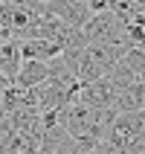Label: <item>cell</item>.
<instances>
[{
	"instance_id": "1",
	"label": "cell",
	"mask_w": 145,
	"mask_h": 154,
	"mask_svg": "<svg viewBox=\"0 0 145 154\" xmlns=\"http://www.w3.org/2000/svg\"><path fill=\"white\" fill-rule=\"evenodd\" d=\"M84 35H87V44H122L125 23L113 12H99L87 20Z\"/></svg>"
},
{
	"instance_id": "2",
	"label": "cell",
	"mask_w": 145,
	"mask_h": 154,
	"mask_svg": "<svg viewBox=\"0 0 145 154\" xmlns=\"http://www.w3.org/2000/svg\"><path fill=\"white\" fill-rule=\"evenodd\" d=\"M145 128V111H134V113H116V119H113L110 131H107V137L110 143H116V146L128 148L134 146L139 140V134H142Z\"/></svg>"
},
{
	"instance_id": "3",
	"label": "cell",
	"mask_w": 145,
	"mask_h": 154,
	"mask_svg": "<svg viewBox=\"0 0 145 154\" xmlns=\"http://www.w3.org/2000/svg\"><path fill=\"white\" fill-rule=\"evenodd\" d=\"M20 55L23 61H52L61 55V47L50 38H26L20 41Z\"/></svg>"
},
{
	"instance_id": "4",
	"label": "cell",
	"mask_w": 145,
	"mask_h": 154,
	"mask_svg": "<svg viewBox=\"0 0 145 154\" xmlns=\"http://www.w3.org/2000/svg\"><path fill=\"white\" fill-rule=\"evenodd\" d=\"M47 79H50V64L47 61H23V67H20V73L15 76L12 85L32 90V87H41Z\"/></svg>"
},
{
	"instance_id": "5",
	"label": "cell",
	"mask_w": 145,
	"mask_h": 154,
	"mask_svg": "<svg viewBox=\"0 0 145 154\" xmlns=\"http://www.w3.org/2000/svg\"><path fill=\"white\" fill-rule=\"evenodd\" d=\"M20 67H23L20 41H15V38L3 41V44H0V73H3L9 82H15V76L20 73Z\"/></svg>"
},
{
	"instance_id": "6",
	"label": "cell",
	"mask_w": 145,
	"mask_h": 154,
	"mask_svg": "<svg viewBox=\"0 0 145 154\" xmlns=\"http://www.w3.org/2000/svg\"><path fill=\"white\" fill-rule=\"evenodd\" d=\"M113 108H116V113H134V111H145V85H142V82H137V85L125 87V90H116Z\"/></svg>"
},
{
	"instance_id": "7",
	"label": "cell",
	"mask_w": 145,
	"mask_h": 154,
	"mask_svg": "<svg viewBox=\"0 0 145 154\" xmlns=\"http://www.w3.org/2000/svg\"><path fill=\"white\" fill-rule=\"evenodd\" d=\"M87 52H90L93 61L107 73L116 61H122V55H125V44H87Z\"/></svg>"
},
{
	"instance_id": "8",
	"label": "cell",
	"mask_w": 145,
	"mask_h": 154,
	"mask_svg": "<svg viewBox=\"0 0 145 154\" xmlns=\"http://www.w3.org/2000/svg\"><path fill=\"white\" fill-rule=\"evenodd\" d=\"M104 79H107L116 90H125V87H131V85H137V82H139V76L125 64V61H116V64L104 73Z\"/></svg>"
},
{
	"instance_id": "9",
	"label": "cell",
	"mask_w": 145,
	"mask_h": 154,
	"mask_svg": "<svg viewBox=\"0 0 145 154\" xmlns=\"http://www.w3.org/2000/svg\"><path fill=\"white\" fill-rule=\"evenodd\" d=\"M96 79H104V70L99 67L93 61V55L84 50L81 58H78V64H76V82L78 85H87V82H96Z\"/></svg>"
},
{
	"instance_id": "10",
	"label": "cell",
	"mask_w": 145,
	"mask_h": 154,
	"mask_svg": "<svg viewBox=\"0 0 145 154\" xmlns=\"http://www.w3.org/2000/svg\"><path fill=\"white\" fill-rule=\"evenodd\" d=\"M122 61H125V64H128V67L139 76V73L145 70V47H131V50H125Z\"/></svg>"
},
{
	"instance_id": "11",
	"label": "cell",
	"mask_w": 145,
	"mask_h": 154,
	"mask_svg": "<svg viewBox=\"0 0 145 154\" xmlns=\"http://www.w3.org/2000/svg\"><path fill=\"white\" fill-rule=\"evenodd\" d=\"M3 3H9L15 9H38L41 6V0H3Z\"/></svg>"
},
{
	"instance_id": "12",
	"label": "cell",
	"mask_w": 145,
	"mask_h": 154,
	"mask_svg": "<svg viewBox=\"0 0 145 154\" xmlns=\"http://www.w3.org/2000/svg\"><path fill=\"white\" fill-rule=\"evenodd\" d=\"M134 23H139L145 29V9H139V12H137V20H134Z\"/></svg>"
},
{
	"instance_id": "13",
	"label": "cell",
	"mask_w": 145,
	"mask_h": 154,
	"mask_svg": "<svg viewBox=\"0 0 145 154\" xmlns=\"http://www.w3.org/2000/svg\"><path fill=\"white\" fill-rule=\"evenodd\" d=\"M9 38H12V32H9L6 26H0V44H3V41H9Z\"/></svg>"
},
{
	"instance_id": "14",
	"label": "cell",
	"mask_w": 145,
	"mask_h": 154,
	"mask_svg": "<svg viewBox=\"0 0 145 154\" xmlns=\"http://www.w3.org/2000/svg\"><path fill=\"white\" fill-rule=\"evenodd\" d=\"M9 85H12V82H9V79H6V76H3V73H0V93H3V90H6V87H9Z\"/></svg>"
},
{
	"instance_id": "15",
	"label": "cell",
	"mask_w": 145,
	"mask_h": 154,
	"mask_svg": "<svg viewBox=\"0 0 145 154\" xmlns=\"http://www.w3.org/2000/svg\"><path fill=\"white\" fill-rule=\"evenodd\" d=\"M134 3H137V6H139V9H145V0H134Z\"/></svg>"
},
{
	"instance_id": "16",
	"label": "cell",
	"mask_w": 145,
	"mask_h": 154,
	"mask_svg": "<svg viewBox=\"0 0 145 154\" xmlns=\"http://www.w3.org/2000/svg\"><path fill=\"white\" fill-rule=\"evenodd\" d=\"M139 143H142V146H145V128H142V134H139Z\"/></svg>"
},
{
	"instance_id": "17",
	"label": "cell",
	"mask_w": 145,
	"mask_h": 154,
	"mask_svg": "<svg viewBox=\"0 0 145 154\" xmlns=\"http://www.w3.org/2000/svg\"><path fill=\"white\" fill-rule=\"evenodd\" d=\"M139 82H142V85H145V70H142V73H139Z\"/></svg>"
},
{
	"instance_id": "18",
	"label": "cell",
	"mask_w": 145,
	"mask_h": 154,
	"mask_svg": "<svg viewBox=\"0 0 145 154\" xmlns=\"http://www.w3.org/2000/svg\"><path fill=\"white\" fill-rule=\"evenodd\" d=\"M0 119H6V113H3V105H0Z\"/></svg>"
},
{
	"instance_id": "19",
	"label": "cell",
	"mask_w": 145,
	"mask_h": 154,
	"mask_svg": "<svg viewBox=\"0 0 145 154\" xmlns=\"http://www.w3.org/2000/svg\"><path fill=\"white\" fill-rule=\"evenodd\" d=\"M41 3H47V0H41Z\"/></svg>"
}]
</instances>
